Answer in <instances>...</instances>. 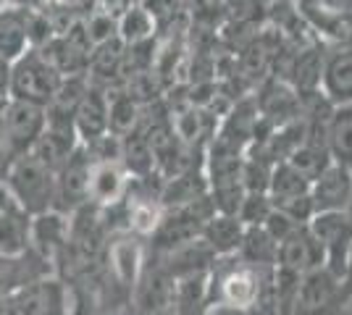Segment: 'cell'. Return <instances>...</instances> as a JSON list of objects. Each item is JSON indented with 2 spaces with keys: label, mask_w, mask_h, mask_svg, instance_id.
I'll list each match as a JSON object with an SVG mask.
<instances>
[{
  "label": "cell",
  "mask_w": 352,
  "mask_h": 315,
  "mask_svg": "<svg viewBox=\"0 0 352 315\" xmlns=\"http://www.w3.org/2000/svg\"><path fill=\"white\" fill-rule=\"evenodd\" d=\"M274 268L252 266L236 255L216 257L208 270V302H226L250 310L271 284Z\"/></svg>",
  "instance_id": "obj_1"
},
{
  "label": "cell",
  "mask_w": 352,
  "mask_h": 315,
  "mask_svg": "<svg viewBox=\"0 0 352 315\" xmlns=\"http://www.w3.org/2000/svg\"><path fill=\"white\" fill-rule=\"evenodd\" d=\"M0 179L6 184L8 195L24 213L37 215L43 210L53 208L56 197V171L45 165L32 150L14 155L6 168L0 171Z\"/></svg>",
  "instance_id": "obj_2"
},
{
  "label": "cell",
  "mask_w": 352,
  "mask_h": 315,
  "mask_svg": "<svg viewBox=\"0 0 352 315\" xmlns=\"http://www.w3.org/2000/svg\"><path fill=\"white\" fill-rule=\"evenodd\" d=\"M63 76L58 69L43 56V50L32 47L21 58L11 63V87L8 95L14 100H27L34 105H47L53 103L56 92H58Z\"/></svg>",
  "instance_id": "obj_3"
},
{
  "label": "cell",
  "mask_w": 352,
  "mask_h": 315,
  "mask_svg": "<svg viewBox=\"0 0 352 315\" xmlns=\"http://www.w3.org/2000/svg\"><path fill=\"white\" fill-rule=\"evenodd\" d=\"M308 229L321 247L323 268H329L337 279H344L352 250V221L347 218V213L344 210L313 213Z\"/></svg>",
  "instance_id": "obj_4"
},
{
  "label": "cell",
  "mask_w": 352,
  "mask_h": 315,
  "mask_svg": "<svg viewBox=\"0 0 352 315\" xmlns=\"http://www.w3.org/2000/svg\"><path fill=\"white\" fill-rule=\"evenodd\" d=\"M268 200L276 210H284L294 221L308 224L313 218V200H310V181L287 161L274 163L268 181Z\"/></svg>",
  "instance_id": "obj_5"
},
{
  "label": "cell",
  "mask_w": 352,
  "mask_h": 315,
  "mask_svg": "<svg viewBox=\"0 0 352 315\" xmlns=\"http://www.w3.org/2000/svg\"><path fill=\"white\" fill-rule=\"evenodd\" d=\"M21 315H74L72 289L58 273H45L11 294Z\"/></svg>",
  "instance_id": "obj_6"
},
{
  "label": "cell",
  "mask_w": 352,
  "mask_h": 315,
  "mask_svg": "<svg viewBox=\"0 0 352 315\" xmlns=\"http://www.w3.org/2000/svg\"><path fill=\"white\" fill-rule=\"evenodd\" d=\"M89 171H92V155L87 152L85 145H79V148L58 165V171H56V197H53V208L72 215L74 210L87 205Z\"/></svg>",
  "instance_id": "obj_7"
},
{
  "label": "cell",
  "mask_w": 352,
  "mask_h": 315,
  "mask_svg": "<svg viewBox=\"0 0 352 315\" xmlns=\"http://www.w3.org/2000/svg\"><path fill=\"white\" fill-rule=\"evenodd\" d=\"M0 119H3V132L8 139L11 155H21V152L32 150V145L43 135L45 121H47V108L11 97Z\"/></svg>",
  "instance_id": "obj_8"
},
{
  "label": "cell",
  "mask_w": 352,
  "mask_h": 315,
  "mask_svg": "<svg viewBox=\"0 0 352 315\" xmlns=\"http://www.w3.org/2000/svg\"><path fill=\"white\" fill-rule=\"evenodd\" d=\"M69 229H72V215L50 208L43 210L30 218V247L43 257L45 263H50L56 268L66 244H69Z\"/></svg>",
  "instance_id": "obj_9"
},
{
  "label": "cell",
  "mask_w": 352,
  "mask_h": 315,
  "mask_svg": "<svg viewBox=\"0 0 352 315\" xmlns=\"http://www.w3.org/2000/svg\"><path fill=\"white\" fill-rule=\"evenodd\" d=\"M108 270L121 289L132 292L137 279L145 270V240L132 231H121L105 244Z\"/></svg>",
  "instance_id": "obj_10"
},
{
  "label": "cell",
  "mask_w": 352,
  "mask_h": 315,
  "mask_svg": "<svg viewBox=\"0 0 352 315\" xmlns=\"http://www.w3.org/2000/svg\"><path fill=\"white\" fill-rule=\"evenodd\" d=\"M129 189H132V179L121 161H92L87 189L89 205L103 210L116 208L126 200Z\"/></svg>",
  "instance_id": "obj_11"
},
{
  "label": "cell",
  "mask_w": 352,
  "mask_h": 315,
  "mask_svg": "<svg viewBox=\"0 0 352 315\" xmlns=\"http://www.w3.org/2000/svg\"><path fill=\"white\" fill-rule=\"evenodd\" d=\"M323 266V253L318 247L316 237L310 234L308 224L297 226L289 237L279 242L276 250V266L274 268L292 273V276H305L308 270L321 268Z\"/></svg>",
  "instance_id": "obj_12"
},
{
  "label": "cell",
  "mask_w": 352,
  "mask_h": 315,
  "mask_svg": "<svg viewBox=\"0 0 352 315\" xmlns=\"http://www.w3.org/2000/svg\"><path fill=\"white\" fill-rule=\"evenodd\" d=\"M352 195V168L331 163L323 168L316 179L310 181V200L313 213H329V210H344Z\"/></svg>",
  "instance_id": "obj_13"
},
{
  "label": "cell",
  "mask_w": 352,
  "mask_h": 315,
  "mask_svg": "<svg viewBox=\"0 0 352 315\" xmlns=\"http://www.w3.org/2000/svg\"><path fill=\"white\" fill-rule=\"evenodd\" d=\"M134 300H137V307L145 315H158L168 307H174L176 300V279L163 268V266H155V268L142 270V276L137 279V284L132 289Z\"/></svg>",
  "instance_id": "obj_14"
},
{
  "label": "cell",
  "mask_w": 352,
  "mask_h": 315,
  "mask_svg": "<svg viewBox=\"0 0 352 315\" xmlns=\"http://www.w3.org/2000/svg\"><path fill=\"white\" fill-rule=\"evenodd\" d=\"M74 126L82 145L108 135V95L100 90V84L89 82L87 90L82 92L79 103L74 105Z\"/></svg>",
  "instance_id": "obj_15"
},
{
  "label": "cell",
  "mask_w": 352,
  "mask_h": 315,
  "mask_svg": "<svg viewBox=\"0 0 352 315\" xmlns=\"http://www.w3.org/2000/svg\"><path fill=\"white\" fill-rule=\"evenodd\" d=\"M318 87L329 105H352V45L339 47L323 60Z\"/></svg>",
  "instance_id": "obj_16"
},
{
  "label": "cell",
  "mask_w": 352,
  "mask_h": 315,
  "mask_svg": "<svg viewBox=\"0 0 352 315\" xmlns=\"http://www.w3.org/2000/svg\"><path fill=\"white\" fill-rule=\"evenodd\" d=\"M45 273H56V268L45 263L32 247L19 255H0V294H14Z\"/></svg>",
  "instance_id": "obj_17"
},
{
  "label": "cell",
  "mask_w": 352,
  "mask_h": 315,
  "mask_svg": "<svg viewBox=\"0 0 352 315\" xmlns=\"http://www.w3.org/2000/svg\"><path fill=\"white\" fill-rule=\"evenodd\" d=\"M27 50H32L30 8L8 3V5L0 8V56L14 63Z\"/></svg>",
  "instance_id": "obj_18"
},
{
  "label": "cell",
  "mask_w": 352,
  "mask_h": 315,
  "mask_svg": "<svg viewBox=\"0 0 352 315\" xmlns=\"http://www.w3.org/2000/svg\"><path fill=\"white\" fill-rule=\"evenodd\" d=\"M206 244L213 250L216 257L223 255H234L242 244V237H245V224L236 218L234 213H213L210 218L203 226V234H200Z\"/></svg>",
  "instance_id": "obj_19"
},
{
  "label": "cell",
  "mask_w": 352,
  "mask_h": 315,
  "mask_svg": "<svg viewBox=\"0 0 352 315\" xmlns=\"http://www.w3.org/2000/svg\"><path fill=\"white\" fill-rule=\"evenodd\" d=\"M326 148L331 161L352 168V105L331 108L326 119Z\"/></svg>",
  "instance_id": "obj_20"
},
{
  "label": "cell",
  "mask_w": 352,
  "mask_h": 315,
  "mask_svg": "<svg viewBox=\"0 0 352 315\" xmlns=\"http://www.w3.org/2000/svg\"><path fill=\"white\" fill-rule=\"evenodd\" d=\"M118 161L134 179H150V174L155 171V152L140 126L121 137V158Z\"/></svg>",
  "instance_id": "obj_21"
},
{
  "label": "cell",
  "mask_w": 352,
  "mask_h": 315,
  "mask_svg": "<svg viewBox=\"0 0 352 315\" xmlns=\"http://www.w3.org/2000/svg\"><path fill=\"white\" fill-rule=\"evenodd\" d=\"M166 208L158 197H129L126 195V231L137 237H153L155 229L161 226V218Z\"/></svg>",
  "instance_id": "obj_22"
},
{
  "label": "cell",
  "mask_w": 352,
  "mask_h": 315,
  "mask_svg": "<svg viewBox=\"0 0 352 315\" xmlns=\"http://www.w3.org/2000/svg\"><path fill=\"white\" fill-rule=\"evenodd\" d=\"M297 103H300V100H297L294 90H289V87L281 84V82H271L263 90V95L258 97L261 116H263L265 121H271L274 126L297 119Z\"/></svg>",
  "instance_id": "obj_23"
},
{
  "label": "cell",
  "mask_w": 352,
  "mask_h": 315,
  "mask_svg": "<svg viewBox=\"0 0 352 315\" xmlns=\"http://www.w3.org/2000/svg\"><path fill=\"white\" fill-rule=\"evenodd\" d=\"M276 250H279V244L271 240V234L263 226H245V237H242L236 255L252 263V266L274 268L276 266Z\"/></svg>",
  "instance_id": "obj_24"
},
{
  "label": "cell",
  "mask_w": 352,
  "mask_h": 315,
  "mask_svg": "<svg viewBox=\"0 0 352 315\" xmlns=\"http://www.w3.org/2000/svg\"><path fill=\"white\" fill-rule=\"evenodd\" d=\"M140 124V103L129 92H108V132L116 137H124L126 132L137 129Z\"/></svg>",
  "instance_id": "obj_25"
},
{
  "label": "cell",
  "mask_w": 352,
  "mask_h": 315,
  "mask_svg": "<svg viewBox=\"0 0 352 315\" xmlns=\"http://www.w3.org/2000/svg\"><path fill=\"white\" fill-rule=\"evenodd\" d=\"M155 19L147 14L142 5H132L116 19V34L124 45H137L153 37Z\"/></svg>",
  "instance_id": "obj_26"
},
{
  "label": "cell",
  "mask_w": 352,
  "mask_h": 315,
  "mask_svg": "<svg viewBox=\"0 0 352 315\" xmlns=\"http://www.w3.org/2000/svg\"><path fill=\"white\" fill-rule=\"evenodd\" d=\"M321 66L323 60L318 58L316 50H308V53H300L297 58V66H294V87L297 90H316L318 82H321Z\"/></svg>",
  "instance_id": "obj_27"
},
{
  "label": "cell",
  "mask_w": 352,
  "mask_h": 315,
  "mask_svg": "<svg viewBox=\"0 0 352 315\" xmlns=\"http://www.w3.org/2000/svg\"><path fill=\"white\" fill-rule=\"evenodd\" d=\"M271 208L274 205H271L265 192H248L239 210H236V218L245 226H261L265 221V215L271 213Z\"/></svg>",
  "instance_id": "obj_28"
},
{
  "label": "cell",
  "mask_w": 352,
  "mask_h": 315,
  "mask_svg": "<svg viewBox=\"0 0 352 315\" xmlns=\"http://www.w3.org/2000/svg\"><path fill=\"white\" fill-rule=\"evenodd\" d=\"M261 226H263L265 231L271 234V240L279 244V242L284 240V237H289L294 229H297V226H302V224H300V221H294L292 215H287L284 210L271 208V213L265 215V221Z\"/></svg>",
  "instance_id": "obj_29"
},
{
  "label": "cell",
  "mask_w": 352,
  "mask_h": 315,
  "mask_svg": "<svg viewBox=\"0 0 352 315\" xmlns=\"http://www.w3.org/2000/svg\"><path fill=\"white\" fill-rule=\"evenodd\" d=\"M203 315H250V310H245V307H234V305H226V302H206Z\"/></svg>",
  "instance_id": "obj_30"
},
{
  "label": "cell",
  "mask_w": 352,
  "mask_h": 315,
  "mask_svg": "<svg viewBox=\"0 0 352 315\" xmlns=\"http://www.w3.org/2000/svg\"><path fill=\"white\" fill-rule=\"evenodd\" d=\"M8 87H11V60L0 56V97L8 95Z\"/></svg>",
  "instance_id": "obj_31"
},
{
  "label": "cell",
  "mask_w": 352,
  "mask_h": 315,
  "mask_svg": "<svg viewBox=\"0 0 352 315\" xmlns=\"http://www.w3.org/2000/svg\"><path fill=\"white\" fill-rule=\"evenodd\" d=\"M3 116V113H0ZM11 148H8V139H6V132H3V119H0V171L6 168V163L11 161Z\"/></svg>",
  "instance_id": "obj_32"
},
{
  "label": "cell",
  "mask_w": 352,
  "mask_h": 315,
  "mask_svg": "<svg viewBox=\"0 0 352 315\" xmlns=\"http://www.w3.org/2000/svg\"><path fill=\"white\" fill-rule=\"evenodd\" d=\"M0 315H21L11 294H0Z\"/></svg>",
  "instance_id": "obj_33"
},
{
  "label": "cell",
  "mask_w": 352,
  "mask_h": 315,
  "mask_svg": "<svg viewBox=\"0 0 352 315\" xmlns=\"http://www.w3.org/2000/svg\"><path fill=\"white\" fill-rule=\"evenodd\" d=\"M342 289H344V300L352 297V250L350 260H347V270H344V279H342Z\"/></svg>",
  "instance_id": "obj_34"
},
{
  "label": "cell",
  "mask_w": 352,
  "mask_h": 315,
  "mask_svg": "<svg viewBox=\"0 0 352 315\" xmlns=\"http://www.w3.org/2000/svg\"><path fill=\"white\" fill-rule=\"evenodd\" d=\"M14 5H21V8H45L50 0H8Z\"/></svg>",
  "instance_id": "obj_35"
},
{
  "label": "cell",
  "mask_w": 352,
  "mask_h": 315,
  "mask_svg": "<svg viewBox=\"0 0 352 315\" xmlns=\"http://www.w3.org/2000/svg\"><path fill=\"white\" fill-rule=\"evenodd\" d=\"M331 315H352V310L347 307V305H342V307H339V310H334Z\"/></svg>",
  "instance_id": "obj_36"
},
{
  "label": "cell",
  "mask_w": 352,
  "mask_h": 315,
  "mask_svg": "<svg viewBox=\"0 0 352 315\" xmlns=\"http://www.w3.org/2000/svg\"><path fill=\"white\" fill-rule=\"evenodd\" d=\"M344 213H347V218L352 221V195H350V202H347V208H344Z\"/></svg>",
  "instance_id": "obj_37"
},
{
  "label": "cell",
  "mask_w": 352,
  "mask_h": 315,
  "mask_svg": "<svg viewBox=\"0 0 352 315\" xmlns=\"http://www.w3.org/2000/svg\"><path fill=\"white\" fill-rule=\"evenodd\" d=\"M344 305H347V307L352 310V297H347V300H344Z\"/></svg>",
  "instance_id": "obj_38"
},
{
  "label": "cell",
  "mask_w": 352,
  "mask_h": 315,
  "mask_svg": "<svg viewBox=\"0 0 352 315\" xmlns=\"http://www.w3.org/2000/svg\"><path fill=\"white\" fill-rule=\"evenodd\" d=\"M3 5H8V0H0V8H3Z\"/></svg>",
  "instance_id": "obj_39"
}]
</instances>
